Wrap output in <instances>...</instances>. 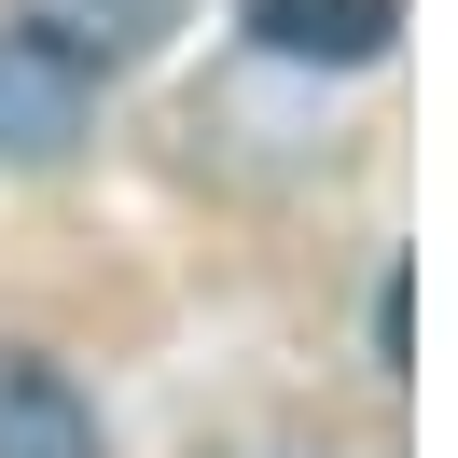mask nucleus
<instances>
[{"mask_svg":"<svg viewBox=\"0 0 458 458\" xmlns=\"http://www.w3.org/2000/svg\"><path fill=\"white\" fill-rule=\"evenodd\" d=\"M236 29L292 70H375L403 42V0H236Z\"/></svg>","mask_w":458,"mask_h":458,"instance_id":"nucleus-2","label":"nucleus"},{"mask_svg":"<svg viewBox=\"0 0 458 458\" xmlns=\"http://www.w3.org/2000/svg\"><path fill=\"white\" fill-rule=\"evenodd\" d=\"M14 29H42L56 56H84V70H125V56H153V42L181 29V0H29Z\"/></svg>","mask_w":458,"mask_h":458,"instance_id":"nucleus-4","label":"nucleus"},{"mask_svg":"<svg viewBox=\"0 0 458 458\" xmlns=\"http://www.w3.org/2000/svg\"><path fill=\"white\" fill-rule=\"evenodd\" d=\"M0 458H98V403L29 347H0Z\"/></svg>","mask_w":458,"mask_h":458,"instance_id":"nucleus-3","label":"nucleus"},{"mask_svg":"<svg viewBox=\"0 0 458 458\" xmlns=\"http://www.w3.org/2000/svg\"><path fill=\"white\" fill-rule=\"evenodd\" d=\"M84 112H98V70H84V56H56L42 29H0V153H14V167L70 153Z\"/></svg>","mask_w":458,"mask_h":458,"instance_id":"nucleus-1","label":"nucleus"}]
</instances>
